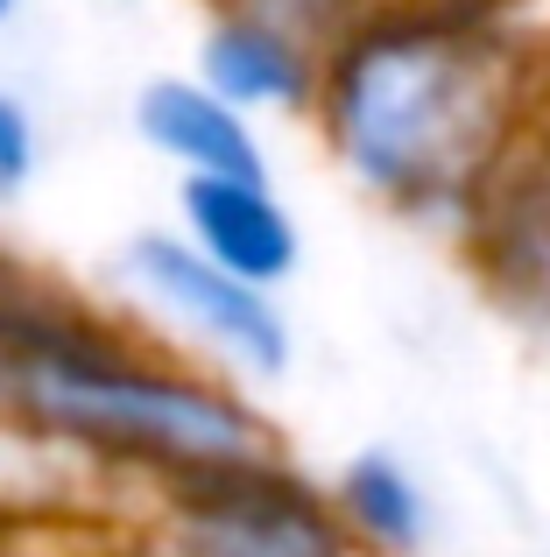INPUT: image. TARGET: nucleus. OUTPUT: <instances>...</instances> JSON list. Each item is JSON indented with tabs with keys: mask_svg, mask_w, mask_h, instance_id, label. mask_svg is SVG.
Here are the masks:
<instances>
[{
	"mask_svg": "<svg viewBox=\"0 0 550 557\" xmlns=\"http://www.w3.org/2000/svg\"><path fill=\"white\" fill-rule=\"evenodd\" d=\"M410 8H452V14H523L537 0H410Z\"/></svg>",
	"mask_w": 550,
	"mask_h": 557,
	"instance_id": "obj_11",
	"label": "nucleus"
},
{
	"mask_svg": "<svg viewBox=\"0 0 550 557\" xmlns=\"http://www.w3.org/2000/svg\"><path fill=\"white\" fill-rule=\"evenodd\" d=\"M177 226L220 269H234L254 289H283L303 269V226L275 184L248 177H177Z\"/></svg>",
	"mask_w": 550,
	"mask_h": 557,
	"instance_id": "obj_8",
	"label": "nucleus"
},
{
	"mask_svg": "<svg viewBox=\"0 0 550 557\" xmlns=\"http://www.w3.org/2000/svg\"><path fill=\"white\" fill-rule=\"evenodd\" d=\"M135 141L170 163L177 177H248V184H275L262 121L240 113L234 99H220L198 71H155L135 85V107H127Z\"/></svg>",
	"mask_w": 550,
	"mask_h": 557,
	"instance_id": "obj_7",
	"label": "nucleus"
},
{
	"mask_svg": "<svg viewBox=\"0 0 550 557\" xmlns=\"http://www.w3.org/2000/svg\"><path fill=\"white\" fill-rule=\"evenodd\" d=\"M14 14H22V0H0V28H14Z\"/></svg>",
	"mask_w": 550,
	"mask_h": 557,
	"instance_id": "obj_12",
	"label": "nucleus"
},
{
	"mask_svg": "<svg viewBox=\"0 0 550 557\" xmlns=\"http://www.w3.org/2000/svg\"><path fill=\"white\" fill-rule=\"evenodd\" d=\"M543 92V50L515 14L374 0L325 50L311 127L360 198L459 240Z\"/></svg>",
	"mask_w": 550,
	"mask_h": 557,
	"instance_id": "obj_1",
	"label": "nucleus"
},
{
	"mask_svg": "<svg viewBox=\"0 0 550 557\" xmlns=\"http://www.w3.org/2000/svg\"><path fill=\"white\" fill-rule=\"evenodd\" d=\"M113 8H127V0H113Z\"/></svg>",
	"mask_w": 550,
	"mask_h": 557,
	"instance_id": "obj_14",
	"label": "nucleus"
},
{
	"mask_svg": "<svg viewBox=\"0 0 550 557\" xmlns=\"http://www.w3.org/2000/svg\"><path fill=\"white\" fill-rule=\"evenodd\" d=\"M107 275L198 368L240 381V388H275L297 368V325H289L283 297L220 269L198 240H184V226H135L113 247Z\"/></svg>",
	"mask_w": 550,
	"mask_h": 557,
	"instance_id": "obj_3",
	"label": "nucleus"
},
{
	"mask_svg": "<svg viewBox=\"0 0 550 557\" xmlns=\"http://www.w3.org/2000/svg\"><path fill=\"white\" fill-rule=\"evenodd\" d=\"M36 170H42V135H36V113H28V99L14 92L8 78H0V205L28 198Z\"/></svg>",
	"mask_w": 550,
	"mask_h": 557,
	"instance_id": "obj_10",
	"label": "nucleus"
},
{
	"mask_svg": "<svg viewBox=\"0 0 550 557\" xmlns=\"http://www.w3.org/2000/svg\"><path fill=\"white\" fill-rule=\"evenodd\" d=\"M0 417L36 423L64 445L141 473L205 480L283 459L268 409L240 381L127 346L57 311L14 318L0 304Z\"/></svg>",
	"mask_w": 550,
	"mask_h": 557,
	"instance_id": "obj_2",
	"label": "nucleus"
},
{
	"mask_svg": "<svg viewBox=\"0 0 550 557\" xmlns=\"http://www.w3.org/2000/svg\"><path fill=\"white\" fill-rule=\"evenodd\" d=\"M459 255H466L480 297L515 332L550 346V107L487 177L466 233H459Z\"/></svg>",
	"mask_w": 550,
	"mask_h": 557,
	"instance_id": "obj_5",
	"label": "nucleus"
},
{
	"mask_svg": "<svg viewBox=\"0 0 550 557\" xmlns=\"http://www.w3.org/2000/svg\"><path fill=\"white\" fill-rule=\"evenodd\" d=\"M0 269H8V261H0Z\"/></svg>",
	"mask_w": 550,
	"mask_h": 557,
	"instance_id": "obj_15",
	"label": "nucleus"
},
{
	"mask_svg": "<svg viewBox=\"0 0 550 557\" xmlns=\"http://www.w3.org/2000/svg\"><path fill=\"white\" fill-rule=\"evenodd\" d=\"M191 71L212 85L220 99H234L240 113H289V121H311L317 85H325V42H311L303 28L275 22L262 8H240V0H212L205 28H198Z\"/></svg>",
	"mask_w": 550,
	"mask_h": 557,
	"instance_id": "obj_6",
	"label": "nucleus"
},
{
	"mask_svg": "<svg viewBox=\"0 0 550 557\" xmlns=\"http://www.w3.org/2000/svg\"><path fill=\"white\" fill-rule=\"evenodd\" d=\"M155 544L170 557H360L332 487L289 459L177 480Z\"/></svg>",
	"mask_w": 550,
	"mask_h": 557,
	"instance_id": "obj_4",
	"label": "nucleus"
},
{
	"mask_svg": "<svg viewBox=\"0 0 550 557\" xmlns=\"http://www.w3.org/2000/svg\"><path fill=\"white\" fill-rule=\"evenodd\" d=\"M325 487L360 557H430L438 544V502H430V480L410 466V451L360 445L339 459Z\"/></svg>",
	"mask_w": 550,
	"mask_h": 557,
	"instance_id": "obj_9",
	"label": "nucleus"
},
{
	"mask_svg": "<svg viewBox=\"0 0 550 557\" xmlns=\"http://www.w3.org/2000/svg\"><path fill=\"white\" fill-rule=\"evenodd\" d=\"M135 557H170V550H163V544H141V550H135Z\"/></svg>",
	"mask_w": 550,
	"mask_h": 557,
	"instance_id": "obj_13",
	"label": "nucleus"
}]
</instances>
